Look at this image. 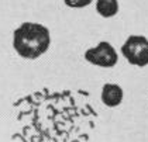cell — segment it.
Wrapping results in <instances>:
<instances>
[{
	"label": "cell",
	"mask_w": 148,
	"mask_h": 142,
	"mask_svg": "<svg viewBox=\"0 0 148 142\" xmlns=\"http://www.w3.org/2000/svg\"><path fill=\"white\" fill-rule=\"evenodd\" d=\"M21 142H88L99 114L86 90L42 87L13 103Z\"/></svg>",
	"instance_id": "obj_1"
},
{
	"label": "cell",
	"mask_w": 148,
	"mask_h": 142,
	"mask_svg": "<svg viewBox=\"0 0 148 142\" xmlns=\"http://www.w3.org/2000/svg\"><path fill=\"white\" fill-rule=\"evenodd\" d=\"M51 45L49 30L38 23H23L13 33V48L24 59H37Z\"/></svg>",
	"instance_id": "obj_2"
},
{
	"label": "cell",
	"mask_w": 148,
	"mask_h": 142,
	"mask_svg": "<svg viewBox=\"0 0 148 142\" xmlns=\"http://www.w3.org/2000/svg\"><path fill=\"white\" fill-rule=\"evenodd\" d=\"M121 54L128 63L138 68L148 65V38L144 35H130L121 46Z\"/></svg>",
	"instance_id": "obj_3"
},
{
	"label": "cell",
	"mask_w": 148,
	"mask_h": 142,
	"mask_svg": "<svg viewBox=\"0 0 148 142\" xmlns=\"http://www.w3.org/2000/svg\"><path fill=\"white\" fill-rule=\"evenodd\" d=\"M85 59L95 66H100V68H113L117 61H119V55L113 48V45L107 41H100L97 46L89 48L85 52Z\"/></svg>",
	"instance_id": "obj_4"
},
{
	"label": "cell",
	"mask_w": 148,
	"mask_h": 142,
	"mask_svg": "<svg viewBox=\"0 0 148 142\" xmlns=\"http://www.w3.org/2000/svg\"><path fill=\"white\" fill-rule=\"evenodd\" d=\"M123 89L114 83H106L102 87V101L107 107H117L123 101Z\"/></svg>",
	"instance_id": "obj_5"
},
{
	"label": "cell",
	"mask_w": 148,
	"mask_h": 142,
	"mask_svg": "<svg viewBox=\"0 0 148 142\" xmlns=\"http://www.w3.org/2000/svg\"><path fill=\"white\" fill-rule=\"evenodd\" d=\"M96 11L104 18L113 17L119 13V1L117 0H97Z\"/></svg>",
	"instance_id": "obj_6"
},
{
	"label": "cell",
	"mask_w": 148,
	"mask_h": 142,
	"mask_svg": "<svg viewBox=\"0 0 148 142\" xmlns=\"http://www.w3.org/2000/svg\"><path fill=\"white\" fill-rule=\"evenodd\" d=\"M64 1L71 9H82V7L89 6L93 0H64Z\"/></svg>",
	"instance_id": "obj_7"
}]
</instances>
